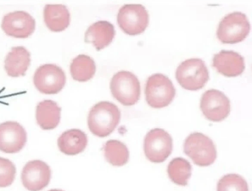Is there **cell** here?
<instances>
[{
  "label": "cell",
  "mask_w": 252,
  "mask_h": 191,
  "mask_svg": "<svg viewBox=\"0 0 252 191\" xmlns=\"http://www.w3.org/2000/svg\"><path fill=\"white\" fill-rule=\"evenodd\" d=\"M16 173L13 163L8 159L0 157V188L11 185L15 179Z\"/></svg>",
  "instance_id": "cb8c5ba5"
},
{
  "label": "cell",
  "mask_w": 252,
  "mask_h": 191,
  "mask_svg": "<svg viewBox=\"0 0 252 191\" xmlns=\"http://www.w3.org/2000/svg\"><path fill=\"white\" fill-rule=\"evenodd\" d=\"M121 118L118 107L109 102L102 101L94 105L88 116L90 131L99 137L109 135L116 128Z\"/></svg>",
  "instance_id": "6da1fadb"
},
{
  "label": "cell",
  "mask_w": 252,
  "mask_h": 191,
  "mask_svg": "<svg viewBox=\"0 0 252 191\" xmlns=\"http://www.w3.org/2000/svg\"><path fill=\"white\" fill-rule=\"evenodd\" d=\"M145 93L149 106L154 108H161L171 103L175 96L176 90L167 76L161 74H155L148 77Z\"/></svg>",
  "instance_id": "5b68a950"
},
{
  "label": "cell",
  "mask_w": 252,
  "mask_h": 191,
  "mask_svg": "<svg viewBox=\"0 0 252 191\" xmlns=\"http://www.w3.org/2000/svg\"><path fill=\"white\" fill-rule=\"evenodd\" d=\"M58 146L61 152L69 155L82 152L88 144V138L85 132L78 129H71L63 132L58 139Z\"/></svg>",
  "instance_id": "e0dca14e"
},
{
  "label": "cell",
  "mask_w": 252,
  "mask_h": 191,
  "mask_svg": "<svg viewBox=\"0 0 252 191\" xmlns=\"http://www.w3.org/2000/svg\"><path fill=\"white\" fill-rule=\"evenodd\" d=\"M103 151L106 160L113 166H122L128 162V150L126 145L120 141H107L103 146Z\"/></svg>",
  "instance_id": "44dd1931"
},
{
  "label": "cell",
  "mask_w": 252,
  "mask_h": 191,
  "mask_svg": "<svg viewBox=\"0 0 252 191\" xmlns=\"http://www.w3.org/2000/svg\"><path fill=\"white\" fill-rule=\"evenodd\" d=\"M217 191H249V189L246 181L242 176L229 174L219 180Z\"/></svg>",
  "instance_id": "603a6c76"
},
{
  "label": "cell",
  "mask_w": 252,
  "mask_h": 191,
  "mask_svg": "<svg viewBox=\"0 0 252 191\" xmlns=\"http://www.w3.org/2000/svg\"><path fill=\"white\" fill-rule=\"evenodd\" d=\"M44 22L53 32H61L65 29L70 23V14L63 4H47L43 11Z\"/></svg>",
  "instance_id": "d6986e66"
},
{
  "label": "cell",
  "mask_w": 252,
  "mask_h": 191,
  "mask_svg": "<svg viewBox=\"0 0 252 191\" xmlns=\"http://www.w3.org/2000/svg\"><path fill=\"white\" fill-rule=\"evenodd\" d=\"M48 191H63L62 190H59V189H52V190H50Z\"/></svg>",
  "instance_id": "d4e9b609"
},
{
  "label": "cell",
  "mask_w": 252,
  "mask_h": 191,
  "mask_svg": "<svg viewBox=\"0 0 252 191\" xmlns=\"http://www.w3.org/2000/svg\"><path fill=\"white\" fill-rule=\"evenodd\" d=\"M172 149V137L163 129H153L145 137L144 153L148 159L152 162H163L171 153Z\"/></svg>",
  "instance_id": "52a82bcc"
},
{
  "label": "cell",
  "mask_w": 252,
  "mask_h": 191,
  "mask_svg": "<svg viewBox=\"0 0 252 191\" xmlns=\"http://www.w3.org/2000/svg\"><path fill=\"white\" fill-rule=\"evenodd\" d=\"M113 96L124 106L136 104L140 96V84L133 73L122 71L112 77L110 84Z\"/></svg>",
  "instance_id": "277c9868"
},
{
  "label": "cell",
  "mask_w": 252,
  "mask_h": 191,
  "mask_svg": "<svg viewBox=\"0 0 252 191\" xmlns=\"http://www.w3.org/2000/svg\"><path fill=\"white\" fill-rule=\"evenodd\" d=\"M51 177L50 167L40 160L27 162L21 173L23 185L30 191H39L43 189L49 183Z\"/></svg>",
  "instance_id": "7c38bea8"
},
{
  "label": "cell",
  "mask_w": 252,
  "mask_h": 191,
  "mask_svg": "<svg viewBox=\"0 0 252 191\" xmlns=\"http://www.w3.org/2000/svg\"><path fill=\"white\" fill-rule=\"evenodd\" d=\"M115 34L114 27L111 23L99 21L88 28L85 35V40L92 43L97 50H100L112 42Z\"/></svg>",
  "instance_id": "2e32d148"
},
{
  "label": "cell",
  "mask_w": 252,
  "mask_h": 191,
  "mask_svg": "<svg viewBox=\"0 0 252 191\" xmlns=\"http://www.w3.org/2000/svg\"><path fill=\"white\" fill-rule=\"evenodd\" d=\"M200 107L206 118L215 122L224 119L230 111L229 99L223 93L214 89L208 90L203 94Z\"/></svg>",
  "instance_id": "30bf717a"
},
{
  "label": "cell",
  "mask_w": 252,
  "mask_h": 191,
  "mask_svg": "<svg viewBox=\"0 0 252 191\" xmlns=\"http://www.w3.org/2000/svg\"><path fill=\"white\" fill-rule=\"evenodd\" d=\"M61 108L55 101L45 100L38 103L36 108V119L43 130H51L59 124Z\"/></svg>",
  "instance_id": "ac0fdd59"
},
{
  "label": "cell",
  "mask_w": 252,
  "mask_h": 191,
  "mask_svg": "<svg viewBox=\"0 0 252 191\" xmlns=\"http://www.w3.org/2000/svg\"><path fill=\"white\" fill-rule=\"evenodd\" d=\"M1 28L6 35L16 38L30 37L35 28V21L29 13L15 11L5 14L2 20Z\"/></svg>",
  "instance_id": "8fae6325"
},
{
  "label": "cell",
  "mask_w": 252,
  "mask_h": 191,
  "mask_svg": "<svg viewBox=\"0 0 252 191\" xmlns=\"http://www.w3.org/2000/svg\"><path fill=\"white\" fill-rule=\"evenodd\" d=\"M95 65L90 56L81 54L74 58L70 71L72 78L78 81H86L92 78L95 72Z\"/></svg>",
  "instance_id": "ffe728a7"
},
{
  "label": "cell",
  "mask_w": 252,
  "mask_h": 191,
  "mask_svg": "<svg viewBox=\"0 0 252 191\" xmlns=\"http://www.w3.org/2000/svg\"><path fill=\"white\" fill-rule=\"evenodd\" d=\"M167 173L173 183L185 186L191 176V166L187 160L182 157H176L168 164Z\"/></svg>",
  "instance_id": "7402d4cb"
},
{
  "label": "cell",
  "mask_w": 252,
  "mask_h": 191,
  "mask_svg": "<svg viewBox=\"0 0 252 191\" xmlns=\"http://www.w3.org/2000/svg\"><path fill=\"white\" fill-rule=\"evenodd\" d=\"M250 24L247 16L234 12L224 16L219 24L217 32L218 39L223 43L241 42L248 35Z\"/></svg>",
  "instance_id": "8992f818"
},
{
  "label": "cell",
  "mask_w": 252,
  "mask_h": 191,
  "mask_svg": "<svg viewBox=\"0 0 252 191\" xmlns=\"http://www.w3.org/2000/svg\"><path fill=\"white\" fill-rule=\"evenodd\" d=\"M209 72L204 62L191 58L182 62L176 71V78L184 88L197 90L204 87L209 79Z\"/></svg>",
  "instance_id": "3957f363"
},
{
  "label": "cell",
  "mask_w": 252,
  "mask_h": 191,
  "mask_svg": "<svg viewBox=\"0 0 252 191\" xmlns=\"http://www.w3.org/2000/svg\"><path fill=\"white\" fill-rule=\"evenodd\" d=\"M27 132L18 122L8 121L0 124V150L7 153L20 152L25 146Z\"/></svg>",
  "instance_id": "4fadbf2b"
},
{
  "label": "cell",
  "mask_w": 252,
  "mask_h": 191,
  "mask_svg": "<svg viewBox=\"0 0 252 191\" xmlns=\"http://www.w3.org/2000/svg\"><path fill=\"white\" fill-rule=\"evenodd\" d=\"M66 76L63 70L54 64H44L38 67L33 76V83L41 93L54 94L64 87Z\"/></svg>",
  "instance_id": "9c48e42d"
},
{
  "label": "cell",
  "mask_w": 252,
  "mask_h": 191,
  "mask_svg": "<svg viewBox=\"0 0 252 191\" xmlns=\"http://www.w3.org/2000/svg\"><path fill=\"white\" fill-rule=\"evenodd\" d=\"M213 66L219 73L228 77L241 75L245 67L244 58L240 54L224 50L214 55Z\"/></svg>",
  "instance_id": "5bb4252c"
},
{
  "label": "cell",
  "mask_w": 252,
  "mask_h": 191,
  "mask_svg": "<svg viewBox=\"0 0 252 191\" xmlns=\"http://www.w3.org/2000/svg\"><path fill=\"white\" fill-rule=\"evenodd\" d=\"M117 22L121 29L129 35L143 33L149 24V14L139 4H126L119 10Z\"/></svg>",
  "instance_id": "ba28073f"
},
{
  "label": "cell",
  "mask_w": 252,
  "mask_h": 191,
  "mask_svg": "<svg viewBox=\"0 0 252 191\" xmlns=\"http://www.w3.org/2000/svg\"><path fill=\"white\" fill-rule=\"evenodd\" d=\"M184 152L194 163L200 166H207L217 158V151L213 141L199 132L191 133L184 143Z\"/></svg>",
  "instance_id": "7a4b0ae2"
},
{
  "label": "cell",
  "mask_w": 252,
  "mask_h": 191,
  "mask_svg": "<svg viewBox=\"0 0 252 191\" xmlns=\"http://www.w3.org/2000/svg\"><path fill=\"white\" fill-rule=\"evenodd\" d=\"M31 61V54L25 47L22 46L12 47L4 60L6 74L14 77L24 76Z\"/></svg>",
  "instance_id": "9a60e30c"
}]
</instances>
